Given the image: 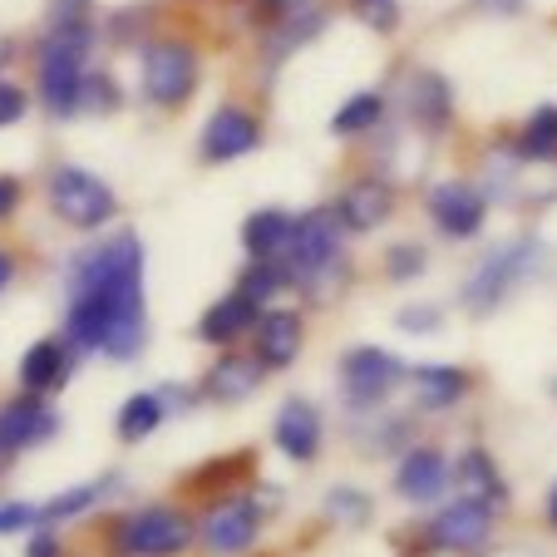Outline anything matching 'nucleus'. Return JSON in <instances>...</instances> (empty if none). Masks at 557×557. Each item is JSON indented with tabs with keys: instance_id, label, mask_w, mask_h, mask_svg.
<instances>
[{
	"instance_id": "26",
	"label": "nucleus",
	"mask_w": 557,
	"mask_h": 557,
	"mask_svg": "<svg viewBox=\"0 0 557 557\" xmlns=\"http://www.w3.org/2000/svg\"><path fill=\"white\" fill-rule=\"evenodd\" d=\"M518 153L537 158V163L557 158V104H537L533 114H528L523 134H518Z\"/></svg>"
},
{
	"instance_id": "8",
	"label": "nucleus",
	"mask_w": 557,
	"mask_h": 557,
	"mask_svg": "<svg viewBox=\"0 0 557 557\" xmlns=\"http://www.w3.org/2000/svg\"><path fill=\"white\" fill-rule=\"evenodd\" d=\"M400 375L405 366L380 346H356L341 360V385H346V400L356 410H375L380 400H389V389L400 385Z\"/></svg>"
},
{
	"instance_id": "22",
	"label": "nucleus",
	"mask_w": 557,
	"mask_h": 557,
	"mask_svg": "<svg viewBox=\"0 0 557 557\" xmlns=\"http://www.w3.org/2000/svg\"><path fill=\"white\" fill-rule=\"evenodd\" d=\"M292 232H296V218H286L282 208H262L243 222V247L252 257H267V262H286Z\"/></svg>"
},
{
	"instance_id": "38",
	"label": "nucleus",
	"mask_w": 557,
	"mask_h": 557,
	"mask_svg": "<svg viewBox=\"0 0 557 557\" xmlns=\"http://www.w3.org/2000/svg\"><path fill=\"white\" fill-rule=\"evenodd\" d=\"M395 326L400 331H440V311H434V306H414V311L395 315Z\"/></svg>"
},
{
	"instance_id": "37",
	"label": "nucleus",
	"mask_w": 557,
	"mask_h": 557,
	"mask_svg": "<svg viewBox=\"0 0 557 557\" xmlns=\"http://www.w3.org/2000/svg\"><path fill=\"white\" fill-rule=\"evenodd\" d=\"M89 0H50V25H85Z\"/></svg>"
},
{
	"instance_id": "45",
	"label": "nucleus",
	"mask_w": 557,
	"mask_h": 557,
	"mask_svg": "<svg viewBox=\"0 0 557 557\" xmlns=\"http://www.w3.org/2000/svg\"><path fill=\"white\" fill-rule=\"evenodd\" d=\"M547 523L557 528V484H553V494H547Z\"/></svg>"
},
{
	"instance_id": "42",
	"label": "nucleus",
	"mask_w": 557,
	"mask_h": 557,
	"mask_svg": "<svg viewBox=\"0 0 557 557\" xmlns=\"http://www.w3.org/2000/svg\"><path fill=\"white\" fill-rule=\"evenodd\" d=\"M272 15H296V11H306V0H262Z\"/></svg>"
},
{
	"instance_id": "28",
	"label": "nucleus",
	"mask_w": 557,
	"mask_h": 557,
	"mask_svg": "<svg viewBox=\"0 0 557 557\" xmlns=\"http://www.w3.org/2000/svg\"><path fill=\"white\" fill-rule=\"evenodd\" d=\"M292 282V272H286V262H267V257H252V267L243 272V282H237V292H247L252 301H272L282 286Z\"/></svg>"
},
{
	"instance_id": "30",
	"label": "nucleus",
	"mask_w": 557,
	"mask_h": 557,
	"mask_svg": "<svg viewBox=\"0 0 557 557\" xmlns=\"http://www.w3.org/2000/svg\"><path fill=\"white\" fill-rule=\"evenodd\" d=\"M326 513L336 518V523L360 528L370 518V498L360 494V488H331V494H326Z\"/></svg>"
},
{
	"instance_id": "29",
	"label": "nucleus",
	"mask_w": 557,
	"mask_h": 557,
	"mask_svg": "<svg viewBox=\"0 0 557 557\" xmlns=\"http://www.w3.org/2000/svg\"><path fill=\"white\" fill-rule=\"evenodd\" d=\"M114 484V479H99V484H79V488H64L60 498H50V504H40V518L45 523H64V518H79L95 498H104V488Z\"/></svg>"
},
{
	"instance_id": "36",
	"label": "nucleus",
	"mask_w": 557,
	"mask_h": 557,
	"mask_svg": "<svg viewBox=\"0 0 557 557\" xmlns=\"http://www.w3.org/2000/svg\"><path fill=\"white\" fill-rule=\"evenodd\" d=\"M243 463H247V454L243 459H212L202 473H193V488H208V484H227L232 473H243Z\"/></svg>"
},
{
	"instance_id": "4",
	"label": "nucleus",
	"mask_w": 557,
	"mask_h": 557,
	"mask_svg": "<svg viewBox=\"0 0 557 557\" xmlns=\"http://www.w3.org/2000/svg\"><path fill=\"white\" fill-rule=\"evenodd\" d=\"M341 212L336 208H311L296 218V232H292V247H286V272L292 282L311 286L321 272H331L341 257Z\"/></svg>"
},
{
	"instance_id": "21",
	"label": "nucleus",
	"mask_w": 557,
	"mask_h": 557,
	"mask_svg": "<svg viewBox=\"0 0 557 557\" xmlns=\"http://www.w3.org/2000/svg\"><path fill=\"white\" fill-rule=\"evenodd\" d=\"M454 484H459L463 498H479V504H488V508L508 504V484L498 479V463L488 459L484 449H469L454 459Z\"/></svg>"
},
{
	"instance_id": "10",
	"label": "nucleus",
	"mask_w": 557,
	"mask_h": 557,
	"mask_svg": "<svg viewBox=\"0 0 557 557\" xmlns=\"http://www.w3.org/2000/svg\"><path fill=\"white\" fill-rule=\"evenodd\" d=\"M202 543L212 547V553H247V547L257 543V533H262V513H257V498H218V504L202 513Z\"/></svg>"
},
{
	"instance_id": "9",
	"label": "nucleus",
	"mask_w": 557,
	"mask_h": 557,
	"mask_svg": "<svg viewBox=\"0 0 557 557\" xmlns=\"http://www.w3.org/2000/svg\"><path fill=\"white\" fill-rule=\"evenodd\" d=\"M494 513L498 508L459 494L454 504H444L440 513L430 518V543L440 547V553H484L488 533H494Z\"/></svg>"
},
{
	"instance_id": "18",
	"label": "nucleus",
	"mask_w": 557,
	"mask_h": 557,
	"mask_svg": "<svg viewBox=\"0 0 557 557\" xmlns=\"http://www.w3.org/2000/svg\"><path fill=\"white\" fill-rule=\"evenodd\" d=\"M257 306H262V301H252L247 292L222 296L218 306H208V311H202L198 336L208 341V346H227V341H237L243 331H252L257 321H262V315H257Z\"/></svg>"
},
{
	"instance_id": "34",
	"label": "nucleus",
	"mask_w": 557,
	"mask_h": 557,
	"mask_svg": "<svg viewBox=\"0 0 557 557\" xmlns=\"http://www.w3.org/2000/svg\"><path fill=\"white\" fill-rule=\"evenodd\" d=\"M350 5H356V15L366 25H375V30H395V21H400V15H395V0H350Z\"/></svg>"
},
{
	"instance_id": "16",
	"label": "nucleus",
	"mask_w": 557,
	"mask_h": 557,
	"mask_svg": "<svg viewBox=\"0 0 557 557\" xmlns=\"http://www.w3.org/2000/svg\"><path fill=\"white\" fill-rule=\"evenodd\" d=\"M405 109H410V119L424 128V134H440V128L449 124V114H454L449 79H444V74H434V70L410 74V85H405Z\"/></svg>"
},
{
	"instance_id": "23",
	"label": "nucleus",
	"mask_w": 557,
	"mask_h": 557,
	"mask_svg": "<svg viewBox=\"0 0 557 557\" xmlns=\"http://www.w3.org/2000/svg\"><path fill=\"white\" fill-rule=\"evenodd\" d=\"M64 375H70V350H64L60 341H35V346L25 350L21 385L30 389V395H50V389H60Z\"/></svg>"
},
{
	"instance_id": "33",
	"label": "nucleus",
	"mask_w": 557,
	"mask_h": 557,
	"mask_svg": "<svg viewBox=\"0 0 557 557\" xmlns=\"http://www.w3.org/2000/svg\"><path fill=\"white\" fill-rule=\"evenodd\" d=\"M119 104V89L109 74H89L85 79V99H79V109H114Z\"/></svg>"
},
{
	"instance_id": "25",
	"label": "nucleus",
	"mask_w": 557,
	"mask_h": 557,
	"mask_svg": "<svg viewBox=\"0 0 557 557\" xmlns=\"http://www.w3.org/2000/svg\"><path fill=\"white\" fill-rule=\"evenodd\" d=\"M163 414H169V400H163L158 389H138V395H128L124 410H119V440L124 444L148 440V434L163 424Z\"/></svg>"
},
{
	"instance_id": "39",
	"label": "nucleus",
	"mask_w": 557,
	"mask_h": 557,
	"mask_svg": "<svg viewBox=\"0 0 557 557\" xmlns=\"http://www.w3.org/2000/svg\"><path fill=\"white\" fill-rule=\"evenodd\" d=\"M25 557H60V537L50 533V523H45L40 533L30 537V547H25Z\"/></svg>"
},
{
	"instance_id": "20",
	"label": "nucleus",
	"mask_w": 557,
	"mask_h": 557,
	"mask_svg": "<svg viewBox=\"0 0 557 557\" xmlns=\"http://www.w3.org/2000/svg\"><path fill=\"white\" fill-rule=\"evenodd\" d=\"M389 208H395V193H389L380 178H360V183H350V188L341 193V202H336L341 222H346L350 232H375L380 222L389 218Z\"/></svg>"
},
{
	"instance_id": "41",
	"label": "nucleus",
	"mask_w": 557,
	"mask_h": 557,
	"mask_svg": "<svg viewBox=\"0 0 557 557\" xmlns=\"http://www.w3.org/2000/svg\"><path fill=\"white\" fill-rule=\"evenodd\" d=\"M484 15H518L523 11V0H473Z\"/></svg>"
},
{
	"instance_id": "15",
	"label": "nucleus",
	"mask_w": 557,
	"mask_h": 557,
	"mask_svg": "<svg viewBox=\"0 0 557 557\" xmlns=\"http://www.w3.org/2000/svg\"><path fill=\"white\" fill-rule=\"evenodd\" d=\"M449 484V459L440 449H410L395 469V494L410 498V504H430V498L444 494Z\"/></svg>"
},
{
	"instance_id": "43",
	"label": "nucleus",
	"mask_w": 557,
	"mask_h": 557,
	"mask_svg": "<svg viewBox=\"0 0 557 557\" xmlns=\"http://www.w3.org/2000/svg\"><path fill=\"white\" fill-rule=\"evenodd\" d=\"M11 276H15V257H11V252H0V292L11 286Z\"/></svg>"
},
{
	"instance_id": "19",
	"label": "nucleus",
	"mask_w": 557,
	"mask_h": 557,
	"mask_svg": "<svg viewBox=\"0 0 557 557\" xmlns=\"http://www.w3.org/2000/svg\"><path fill=\"white\" fill-rule=\"evenodd\" d=\"M301 315L296 311H267L257 321V356L267 360V370H286L296 356H301Z\"/></svg>"
},
{
	"instance_id": "12",
	"label": "nucleus",
	"mask_w": 557,
	"mask_h": 557,
	"mask_svg": "<svg viewBox=\"0 0 557 557\" xmlns=\"http://www.w3.org/2000/svg\"><path fill=\"white\" fill-rule=\"evenodd\" d=\"M257 144H262V124H257V114H247L237 104H222L202 128V158L208 163H232V158L252 153Z\"/></svg>"
},
{
	"instance_id": "44",
	"label": "nucleus",
	"mask_w": 557,
	"mask_h": 557,
	"mask_svg": "<svg viewBox=\"0 0 557 557\" xmlns=\"http://www.w3.org/2000/svg\"><path fill=\"white\" fill-rule=\"evenodd\" d=\"M479 557H537L533 547H494V553H479Z\"/></svg>"
},
{
	"instance_id": "24",
	"label": "nucleus",
	"mask_w": 557,
	"mask_h": 557,
	"mask_svg": "<svg viewBox=\"0 0 557 557\" xmlns=\"http://www.w3.org/2000/svg\"><path fill=\"white\" fill-rule=\"evenodd\" d=\"M414 400L424 410H454L469 395V375L459 366H414Z\"/></svg>"
},
{
	"instance_id": "6",
	"label": "nucleus",
	"mask_w": 557,
	"mask_h": 557,
	"mask_svg": "<svg viewBox=\"0 0 557 557\" xmlns=\"http://www.w3.org/2000/svg\"><path fill=\"white\" fill-rule=\"evenodd\" d=\"M198 89V54L183 40H158L144 50V95L163 109H178Z\"/></svg>"
},
{
	"instance_id": "3",
	"label": "nucleus",
	"mask_w": 557,
	"mask_h": 557,
	"mask_svg": "<svg viewBox=\"0 0 557 557\" xmlns=\"http://www.w3.org/2000/svg\"><path fill=\"white\" fill-rule=\"evenodd\" d=\"M537 252H543V247H537L533 237H518V243L494 247V252H488L484 262L473 267L469 282H463V306H469L473 315L498 311V306H504L508 296H513L518 286L528 282V276H533Z\"/></svg>"
},
{
	"instance_id": "32",
	"label": "nucleus",
	"mask_w": 557,
	"mask_h": 557,
	"mask_svg": "<svg viewBox=\"0 0 557 557\" xmlns=\"http://www.w3.org/2000/svg\"><path fill=\"white\" fill-rule=\"evenodd\" d=\"M40 504H21V498H11V504H0V533H25V528H40Z\"/></svg>"
},
{
	"instance_id": "1",
	"label": "nucleus",
	"mask_w": 557,
	"mask_h": 557,
	"mask_svg": "<svg viewBox=\"0 0 557 557\" xmlns=\"http://www.w3.org/2000/svg\"><path fill=\"white\" fill-rule=\"evenodd\" d=\"M64 331L79 350L109 360H134L144 346V243L114 232L70 272V315Z\"/></svg>"
},
{
	"instance_id": "27",
	"label": "nucleus",
	"mask_w": 557,
	"mask_h": 557,
	"mask_svg": "<svg viewBox=\"0 0 557 557\" xmlns=\"http://www.w3.org/2000/svg\"><path fill=\"white\" fill-rule=\"evenodd\" d=\"M380 114H385V99H380V95H356V99H346V104L336 109V119H331V134H341V138L366 134V128L380 124Z\"/></svg>"
},
{
	"instance_id": "35",
	"label": "nucleus",
	"mask_w": 557,
	"mask_h": 557,
	"mask_svg": "<svg viewBox=\"0 0 557 557\" xmlns=\"http://www.w3.org/2000/svg\"><path fill=\"white\" fill-rule=\"evenodd\" d=\"M25 119V89L11 85V79H0V128H11Z\"/></svg>"
},
{
	"instance_id": "11",
	"label": "nucleus",
	"mask_w": 557,
	"mask_h": 557,
	"mask_svg": "<svg viewBox=\"0 0 557 557\" xmlns=\"http://www.w3.org/2000/svg\"><path fill=\"white\" fill-rule=\"evenodd\" d=\"M54 430H60V414H54L40 395H21V400L0 405V454H5V459L45 444Z\"/></svg>"
},
{
	"instance_id": "40",
	"label": "nucleus",
	"mask_w": 557,
	"mask_h": 557,
	"mask_svg": "<svg viewBox=\"0 0 557 557\" xmlns=\"http://www.w3.org/2000/svg\"><path fill=\"white\" fill-rule=\"evenodd\" d=\"M15 202H21V183H15V178H5V173H0V218H11V212H15Z\"/></svg>"
},
{
	"instance_id": "5",
	"label": "nucleus",
	"mask_w": 557,
	"mask_h": 557,
	"mask_svg": "<svg viewBox=\"0 0 557 557\" xmlns=\"http://www.w3.org/2000/svg\"><path fill=\"white\" fill-rule=\"evenodd\" d=\"M193 533H198V528H193L188 513L153 504V508H138V513H128L124 523H119L114 543L124 547L128 557H178L183 547L193 543Z\"/></svg>"
},
{
	"instance_id": "14",
	"label": "nucleus",
	"mask_w": 557,
	"mask_h": 557,
	"mask_svg": "<svg viewBox=\"0 0 557 557\" xmlns=\"http://www.w3.org/2000/svg\"><path fill=\"white\" fill-rule=\"evenodd\" d=\"M272 440L292 463H311L321 454V414H315V405L292 395L272 420Z\"/></svg>"
},
{
	"instance_id": "2",
	"label": "nucleus",
	"mask_w": 557,
	"mask_h": 557,
	"mask_svg": "<svg viewBox=\"0 0 557 557\" xmlns=\"http://www.w3.org/2000/svg\"><path fill=\"white\" fill-rule=\"evenodd\" d=\"M95 30L85 25H50V35L40 40V104L54 119L79 114V99H85V60Z\"/></svg>"
},
{
	"instance_id": "31",
	"label": "nucleus",
	"mask_w": 557,
	"mask_h": 557,
	"mask_svg": "<svg viewBox=\"0 0 557 557\" xmlns=\"http://www.w3.org/2000/svg\"><path fill=\"white\" fill-rule=\"evenodd\" d=\"M385 272H389V282H410V276H420L424 272V247H414V243L389 247V252H385Z\"/></svg>"
},
{
	"instance_id": "7",
	"label": "nucleus",
	"mask_w": 557,
	"mask_h": 557,
	"mask_svg": "<svg viewBox=\"0 0 557 557\" xmlns=\"http://www.w3.org/2000/svg\"><path fill=\"white\" fill-rule=\"evenodd\" d=\"M50 202H54V212H60L70 227H104L109 218H114V193H109V183L104 178H95V173H85V169H60L50 178Z\"/></svg>"
},
{
	"instance_id": "17",
	"label": "nucleus",
	"mask_w": 557,
	"mask_h": 557,
	"mask_svg": "<svg viewBox=\"0 0 557 557\" xmlns=\"http://www.w3.org/2000/svg\"><path fill=\"white\" fill-rule=\"evenodd\" d=\"M262 370H267L262 356H222L218 366L208 370V380H202V395L218 405H237L262 385Z\"/></svg>"
},
{
	"instance_id": "13",
	"label": "nucleus",
	"mask_w": 557,
	"mask_h": 557,
	"mask_svg": "<svg viewBox=\"0 0 557 557\" xmlns=\"http://www.w3.org/2000/svg\"><path fill=\"white\" fill-rule=\"evenodd\" d=\"M484 212H488V202L473 183H440L430 193V218L444 237H479Z\"/></svg>"
}]
</instances>
